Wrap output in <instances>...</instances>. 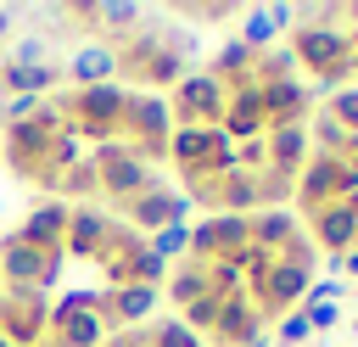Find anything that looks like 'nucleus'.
<instances>
[{
	"instance_id": "1",
	"label": "nucleus",
	"mask_w": 358,
	"mask_h": 347,
	"mask_svg": "<svg viewBox=\"0 0 358 347\" xmlns=\"http://www.w3.org/2000/svg\"><path fill=\"white\" fill-rule=\"evenodd\" d=\"M285 50L296 56V67L302 73H319V84L324 90H347L352 84V39H347V28H324V22H296L291 34H285Z\"/></svg>"
},
{
	"instance_id": "2",
	"label": "nucleus",
	"mask_w": 358,
	"mask_h": 347,
	"mask_svg": "<svg viewBox=\"0 0 358 347\" xmlns=\"http://www.w3.org/2000/svg\"><path fill=\"white\" fill-rule=\"evenodd\" d=\"M123 106H129V90L112 78V84H84V90H62L56 95V112L67 118L73 134L106 146L117 140V123H123Z\"/></svg>"
},
{
	"instance_id": "3",
	"label": "nucleus",
	"mask_w": 358,
	"mask_h": 347,
	"mask_svg": "<svg viewBox=\"0 0 358 347\" xmlns=\"http://www.w3.org/2000/svg\"><path fill=\"white\" fill-rule=\"evenodd\" d=\"M62 134H73V129H67V118L56 112V101H39V112H34V118L6 123V162H11V174H17L22 185H34L39 162L50 157V146H56Z\"/></svg>"
},
{
	"instance_id": "4",
	"label": "nucleus",
	"mask_w": 358,
	"mask_h": 347,
	"mask_svg": "<svg viewBox=\"0 0 358 347\" xmlns=\"http://www.w3.org/2000/svg\"><path fill=\"white\" fill-rule=\"evenodd\" d=\"M117 140H129V151L151 168L168 157V140H173V112H168V95H134L129 90V106H123V123H117Z\"/></svg>"
},
{
	"instance_id": "5",
	"label": "nucleus",
	"mask_w": 358,
	"mask_h": 347,
	"mask_svg": "<svg viewBox=\"0 0 358 347\" xmlns=\"http://www.w3.org/2000/svg\"><path fill=\"white\" fill-rule=\"evenodd\" d=\"M224 101H229V90H224L207 67L185 73V78L173 84V95H168L173 129H218V123H224Z\"/></svg>"
},
{
	"instance_id": "6",
	"label": "nucleus",
	"mask_w": 358,
	"mask_h": 347,
	"mask_svg": "<svg viewBox=\"0 0 358 347\" xmlns=\"http://www.w3.org/2000/svg\"><path fill=\"white\" fill-rule=\"evenodd\" d=\"M95 174H101V196L112 201V207H129L140 190H151L157 185V174L129 151V140H106V146H95Z\"/></svg>"
},
{
	"instance_id": "7",
	"label": "nucleus",
	"mask_w": 358,
	"mask_h": 347,
	"mask_svg": "<svg viewBox=\"0 0 358 347\" xmlns=\"http://www.w3.org/2000/svg\"><path fill=\"white\" fill-rule=\"evenodd\" d=\"M246 213H207L201 224H190V257L196 263H241L246 252Z\"/></svg>"
},
{
	"instance_id": "8",
	"label": "nucleus",
	"mask_w": 358,
	"mask_h": 347,
	"mask_svg": "<svg viewBox=\"0 0 358 347\" xmlns=\"http://www.w3.org/2000/svg\"><path fill=\"white\" fill-rule=\"evenodd\" d=\"M6 341L11 347H39L45 330H50V297L39 291H22V285H6Z\"/></svg>"
},
{
	"instance_id": "9",
	"label": "nucleus",
	"mask_w": 358,
	"mask_h": 347,
	"mask_svg": "<svg viewBox=\"0 0 358 347\" xmlns=\"http://www.w3.org/2000/svg\"><path fill=\"white\" fill-rule=\"evenodd\" d=\"M123 213V224H134L140 235L151 229H168V224H190V196H179V190H168V185H151V190H140L129 207H117Z\"/></svg>"
},
{
	"instance_id": "10",
	"label": "nucleus",
	"mask_w": 358,
	"mask_h": 347,
	"mask_svg": "<svg viewBox=\"0 0 358 347\" xmlns=\"http://www.w3.org/2000/svg\"><path fill=\"white\" fill-rule=\"evenodd\" d=\"M308 285H313V274H308V269H291V263H280V257H274V269H268L263 291H252V308H257L263 319H285L291 308H302Z\"/></svg>"
},
{
	"instance_id": "11",
	"label": "nucleus",
	"mask_w": 358,
	"mask_h": 347,
	"mask_svg": "<svg viewBox=\"0 0 358 347\" xmlns=\"http://www.w3.org/2000/svg\"><path fill=\"white\" fill-rule=\"evenodd\" d=\"M257 336H263V313L252 308V297H246V291L224 297L207 341H213V347H246V341H257Z\"/></svg>"
},
{
	"instance_id": "12",
	"label": "nucleus",
	"mask_w": 358,
	"mask_h": 347,
	"mask_svg": "<svg viewBox=\"0 0 358 347\" xmlns=\"http://www.w3.org/2000/svg\"><path fill=\"white\" fill-rule=\"evenodd\" d=\"M112 218L117 213H106V207H73L67 213V241H62V252L67 257H84V263H95L101 257V246H106V229H112Z\"/></svg>"
},
{
	"instance_id": "13",
	"label": "nucleus",
	"mask_w": 358,
	"mask_h": 347,
	"mask_svg": "<svg viewBox=\"0 0 358 347\" xmlns=\"http://www.w3.org/2000/svg\"><path fill=\"white\" fill-rule=\"evenodd\" d=\"M308 224H313V246H319V252H330V269H336V257H341V252H352V246H358V213H352L347 201H330V207L308 213Z\"/></svg>"
},
{
	"instance_id": "14",
	"label": "nucleus",
	"mask_w": 358,
	"mask_h": 347,
	"mask_svg": "<svg viewBox=\"0 0 358 347\" xmlns=\"http://www.w3.org/2000/svg\"><path fill=\"white\" fill-rule=\"evenodd\" d=\"M62 73H67V90H84V84H112V78H117V56H112V45L84 39V45H73V50H67Z\"/></svg>"
},
{
	"instance_id": "15",
	"label": "nucleus",
	"mask_w": 358,
	"mask_h": 347,
	"mask_svg": "<svg viewBox=\"0 0 358 347\" xmlns=\"http://www.w3.org/2000/svg\"><path fill=\"white\" fill-rule=\"evenodd\" d=\"M235 146L241 140H257V134H268V118H263V90L257 84H241V90H229V101H224V123H218Z\"/></svg>"
},
{
	"instance_id": "16",
	"label": "nucleus",
	"mask_w": 358,
	"mask_h": 347,
	"mask_svg": "<svg viewBox=\"0 0 358 347\" xmlns=\"http://www.w3.org/2000/svg\"><path fill=\"white\" fill-rule=\"evenodd\" d=\"M291 28H296V11H291V6H246L235 39L252 45V50H274V39L291 34Z\"/></svg>"
},
{
	"instance_id": "17",
	"label": "nucleus",
	"mask_w": 358,
	"mask_h": 347,
	"mask_svg": "<svg viewBox=\"0 0 358 347\" xmlns=\"http://www.w3.org/2000/svg\"><path fill=\"white\" fill-rule=\"evenodd\" d=\"M336 162H341V157H324V151H313V157L302 162L296 190H291L302 213H319V207H330V201H336Z\"/></svg>"
},
{
	"instance_id": "18",
	"label": "nucleus",
	"mask_w": 358,
	"mask_h": 347,
	"mask_svg": "<svg viewBox=\"0 0 358 347\" xmlns=\"http://www.w3.org/2000/svg\"><path fill=\"white\" fill-rule=\"evenodd\" d=\"M67 201H56V196H45L22 224H17V235L28 241V246H39V252H62V241H67Z\"/></svg>"
},
{
	"instance_id": "19",
	"label": "nucleus",
	"mask_w": 358,
	"mask_h": 347,
	"mask_svg": "<svg viewBox=\"0 0 358 347\" xmlns=\"http://www.w3.org/2000/svg\"><path fill=\"white\" fill-rule=\"evenodd\" d=\"M112 330L95 319V313H62L50 308V330H45V347H101Z\"/></svg>"
},
{
	"instance_id": "20",
	"label": "nucleus",
	"mask_w": 358,
	"mask_h": 347,
	"mask_svg": "<svg viewBox=\"0 0 358 347\" xmlns=\"http://www.w3.org/2000/svg\"><path fill=\"white\" fill-rule=\"evenodd\" d=\"M39 269H45V252H39V246H28V241L11 229V235L0 241V280H6V285H22V291H34Z\"/></svg>"
},
{
	"instance_id": "21",
	"label": "nucleus",
	"mask_w": 358,
	"mask_h": 347,
	"mask_svg": "<svg viewBox=\"0 0 358 347\" xmlns=\"http://www.w3.org/2000/svg\"><path fill=\"white\" fill-rule=\"evenodd\" d=\"M263 146H268V174H280V179L296 185V174L308 162V129H268Z\"/></svg>"
},
{
	"instance_id": "22",
	"label": "nucleus",
	"mask_w": 358,
	"mask_h": 347,
	"mask_svg": "<svg viewBox=\"0 0 358 347\" xmlns=\"http://www.w3.org/2000/svg\"><path fill=\"white\" fill-rule=\"evenodd\" d=\"M291 235H302V229H296V218H291L285 207H257V213H246V241H252V246L280 252Z\"/></svg>"
},
{
	"instance_id": "23",
	"label": "nucleus",
	"mask_w": 358,
	"mask_h": 347,
	"mask_svg": "<svg viewBox=\"0 0 358 347\" xmlns=\"http://www.w3.org/2000/svg\"><path fill=\"white\" fill-rule=\"evenodd\" d=\"M140 22H145V6L112 0V6H95V28H90V34H95L101 45H123V39H129Z\"/></svg>"
},
{
	"instance_id": "24",
	"label": "nucleus",
	"mask_w": 358,
	"mask_h": 347,
	"mask_svg": "<svg viewBox=\"0 0 358 347\" xmlns=\"http://www.w3.org/2000/svg\"><path fill=\"white\" fill-rule=\"evenodd\" d=\"M207 73H213V78H218L224 90L257 84V78H252V73H257V50H252V45H241V39H229V45H224V50L213 56V67H207Z\"/></svg>"
},
{
	"instance_id": "25",
	"label": "nucleus",
	"mask_w": 358,
	"mask_h": 347,
	"mask_svg": "<svg viewBox=\"0 0 358 347\" xmlns=\"http://www.w3.org/2000/svg\"><path fill=\"white\" fill-rule=\"evenodd\" d=\"M168 302H179V313L190 308V302H201L207 297V263H196V257H179L173 269H168Z\"/></svg>"
},
{
	"instance_id": "26",
	"label": "nucleus",
	"mask_w": 358,
	"mask_h": 347,
	"mask_svg": "<svg viewBox=\"0 0 358 347\" xmlns=\"http://www.w3.org/2000/svg\"><path fill=\"white\" fill-rule=\"evenodd\" d=\"M207 207H224V213H252V207H263L257 201V179L252 174H224V179H213V201Z\"/></svg>"
},
{
	"instance_id": "27",
	"label": "nucleus",
	"mask_w": 358,
	"mask_h": 347,
	"mask_svg": "<svg viewBox=\"0 0 358 347\" xmlns=\"http://www.w3.org/2000/svg\"><path fill=\"white\" fill-rule=\"evenodd\" d=\"M95 196H101V174H95V162H90V157H78V162L62 174L56 201H67V207H90Z\"/></svg>"
},
{
	"instance_id": "28",
	"label": "nucleus",
	"mask_w": 358,
	"mask_h": 347,
	"mask_svg": "<svg viewBox=\"0 0 358 347\" xmlns=\"http://www.w3.org/2000/svg\"><path fill=\"white\" fill-rule=\"evenodd\" d=\"M308 140H313L324 157H352V140H358V134H347L330 112H313V118H308Z\"/></svg>"
},
{
	"instance_id": "29",
	"label": "nucleus",
	"mask_w": 358,
	"mask_h": 347,
	"mask_svg": "<svg viewBox=\"0 0 358 347\" xmlns=\"http://www.w3.org/2000/svg\"><path fill=\"white\" fill-rule=\"evenodd\" d=\"M257 84H274V78H296V56L285 50V45H274V50H257V73H252Z\"/></svg>"
},
{
	"instance_id": "30",
	"label": "nucleus",
	"mask_w": 358,
	"mask_h": 347,
	"mask_svg": "<svg viewBox=\"0 0 358 347\" xmlns=\"http://www.w3.org/2000/svg\"><path fill=\"white\" fill-rule=\"evenodd\" d=\"M145 246L157 252V257H190V224H168V229H157V235H145Z\"/></svg>"
},
{
	"instance_id": "31",
	"label": "nucleus",
	"mask_w": 358,
	"mask_h": 347,
	"mask_svg": "<svg viewBox=\"0 0 358 347\" xmlns=\"http://www.w3.org/2000/svg\"><path fill=\"white\" fill-rule=\"evenodd\" d=\"M218 302H224V297H213V291H207L201 302H190V308L179 313V325H185L190 336H213V319H218Z\"/></svg>"
},
{
	"instance_id": "32",
	"label": "nucleus",
	"mask_w": 358,
	"mask_h": 347,
	"mask_svg": "<svg viewBox=\"0 0 358 347\" xmlns=\"http://www.w3.org/2000/svg\"><path fill=\"white\" fill-rule=\"evenodd\" d=\"M145 347H201V336H190L179 319H157L145 330Z\"/></svg>"
},
{
	"instance_id": "33",
	"label": "nucleus",
	"mask_w": 358,
	"mask_h": 347,
	"mask_svg": "<svg viewBox=\"0 0 358 347\" xmlns=\"http://www.w3.org/2000/svg\"><path fill=\"white\" fill-rule=\"evenodd\" d=\"M274 257H280V263H291V269H308V274L319 269V246H313L308 235H291V241H285Z\"/></svg>"
},
{
	"instance_id": "34",
	"label": "nucleus",
	"mask_w": 358,
	"mask_h": 347,
	"mask_svg": "<svg viewBox=\"0 0 358 347\" xmlns=\"http://www.w3.org/2000/svg\"><path fill=\"white\" fill-rule=\"evenodd\" d=\"M207 291H213V297L246 291V285H241V263H207Z\"/></svg>"
},
{
	"instance_id": "35",
	"label": "nucleus",
	"mask_w": 358,
	"mask_h": 347,
	"mask_svg": "<svg viewBox=\"0 0 358 347\" xmlns=\"http://www.w3.org/2000/svg\"><path fill=\"white\" fill-rule=\"evenodd\" d=\"M324 112L347 129V134H358V95L352 90H330V101H324Z\"/></svg>"
},
{
	"instance_id": "36",
	"label": "nucleus",
	"mask_w": 358,
	"mask_h": 347,
	"mask_svg": "<svg viewBox=\"0 0 358 347\" xmlns=\"http://www.w3.org/2000/svg\"><path fill=\"white\" fill-rule=\"evenodd\" d=\"M308 336H313L308 313H302V308H291V313L280 319V347H296V341H308Z\"/></svg>"
},
{
	"instance_id": "37",
	"label": "nucleus",
	"mask_w": 358,
	"mask_h": 347,
	"mask_svg": "<svg viewBox=\"0 0 358 347\" xmlns=\"http://www.w3.org/2000/svg\"><path fill=\"white\" fill-rule=\"evenodd\" d=\"M62 263H67V252H45V269H39V280H34V291H39V297H45V291H56Z\"/></svg>"
},
{
	"instance_id": "38",
	"label": "nucleus",
	"mask_w": 358,
	"mask_h": 347,
	"mask_svg": "<svg viewBox=\"0 0 358 347\" xmlns=\"http://www.w3.org/2000/svg\"><path fill=\"white\" fill-rule=\"evenodd\" d=\"M302 313H308L313 330H330V325L341 319V302H302Z\"/></svg>"
},
{
	"instance_id": "39",
	"label": "nucleus",
	"mask_w": 358,
	"mask_h": 347,
	"mask_svg": "<svg viewBox=\"0 0 358 347\" xmlns=\"http://www.w3.org/2000/svg\"><path fill=\"white\" fill-rule=\"evenodd\" d=\"M336 274H352V280H358V246H352V252H341V257H336Z\"/></svg>"
},
{
	"instance_id": "40",
	"label": "nucleus",
	"mask_w": 358,
	"mask_h": 347,
	"mask_svg": "<svg viewBox=\"0 0 358 347\" xmlns=\"http://www.w3.org/2000/svg\"><path fill=\"white\" fill-rule=\"evenodd\" d=\"M0 341H6V297H0Z\"/></svg>"
},
{
	"instance_id": "41",
	"label": "nucleus",
	"mask_w": 358,
	"mask_h": 347,
	"mask_svg": "<svg viewBox=\"0 0 358 347\" xmlns=\"http://www.w3.org/2000/svg\"><path fill=\"white\" fill-rule=\"evenodd\" d=\"M347 39H352V67H358V28H352V34H347Z\"/></svg>"
},
{
	"instance_id": "42",
	"label": "nucleus",
	"mask_w": 358,
	"mask_h": 347,
	"mask_svg": "<svg viewBox=\"0 0 358 347\" xmlns=\"http://www.w3.org/2000/svg\"><path fill=\"white\" fill-rule=\"evenodd\" d=\"M347 162H352V168H358V140H352V157H347Z\"/></svg>"
},
{
	"instance_id": "43",
	"label": "nucleus",
	"mask_w": 358,
	"mask_h": 347,
	"mask_svg": "<svg viewBox=\"0 0 358 347\" xmlns=\"http://www.w3.org/2000/svg\"><path fill=\"white\" fill-rule=\"evenodd\" d=\"M347 90H352V95H358V73H352V84H347Z\"/></svg>"
},
{
	"instance_id": "44",
	"label": "nucleus",
	"mask_w": 358,
	"mask_h": 347,
	"mask_svg": "<svg viewBox=\"0 0 358 347\" xmlns=\"http://www.w3.org/2000/svg\"><path fill=\"white\" fill-rule=\"evenodd\" d=\"M246 347H268V341H263V336H257V341H246Z\"/></svg>"
},
{
	"instance_id": "45",
	"label": "nucleus",
	"mask_w": 358,
	"mask_h": 347,
	"mask_svg": "<svg viewBox=\"0 0 358 347\" xmlns=\"http://www.w3.org/2000/svg\"><path fill=\"white\" fill-rule=\"evenodd\" d=\"M0 347H11V341H0Z\"/></svg>"
},
{
	"instance_id": "46",
	"label": "nucleus",
	"mask_w": 358,
	"mask_h": 347,
	"mask_svg": "<svg viewBox=\"0 0 358 347\" xmlns=\"http://www.w3.org/2000/svg\"><path fill=\"white\" fill-rule=\"evenodd\" d=\"M0 291H6V280H0Z\"/></svg>"
},
{
	"instance_id": "47",
	"label": "nucleus",
	"mask_w": 358,
	"mask_h": 347,
	"mask_svg": "<svg viewBox=\"0 0 358 347\" xmlns=\"http://www.w3.org/2000/svg\"><path fill=\"white\" fill-rule=\"evenodd\" d=\"M352 330H358V325H352Z\"/></svg>"
},
{
	"instance_id": "48",
	"label": "nucleus",
	"mask_w": 358,
	"mask_h": 347,
	"mask_svg": "<svg viewBox=\"0 0 358 347\" xmlns=\"http://www.w3.org/2000/svg\"><path fill=\"white\" fill-rule=\"evenodd\" d=\"M39 347H45V341H39Z\"/></svg>"
}]
</instances>
